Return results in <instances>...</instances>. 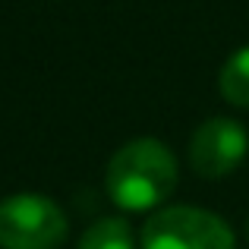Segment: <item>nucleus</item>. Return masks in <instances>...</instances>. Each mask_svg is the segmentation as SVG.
Masks as SVG:
<instances>
[{"mask_svg": "<svg viewBox=\"0 0 249 249\" xmlns=\"http://www.w3.org/2000/svg\"><path fill=\"white\" fill-rule=\"evenodd\" d=\"M218 85H221L224 101L237 104V107H249V44L240 48V51H233L224 60Z\"/></svg>", "mask_w": 249, "mask_h": 249, "instance_id": "5", "label": "nucleus"}, {"mask_svg": "<svg viewBox=\"0 0 249 249\" xmlns=\"http://www.w3.org/2000/svg\"><path fill=\"white\" fill-rule=\"evenodd\" d=\"M104 189L123 212H152L177 189V158L158 139H133L117 148L104 170Z\"/></svg>", "mask_w": 249, "mask_h": 249, "instance_id": "1", "label": "nucleus"}, {"mask_svg": "<svg viewBox=\"0 0 249 249\" xmlns=\"http://www.w3.org/2000/svg\"><path fill=\"white\" fill-rule=\"evenodd\" d=\"M142 249H237L224 218L193 205L158 208L142 227Z\"/></svg>", "mask_w": 249, "mask_h": 249, "instance_id": "2", "label": "nucleus"}, {"mask_svg": "<svg viewBox=\"0 0 249 249\" xmlns=\"http://www.w3.org/2000/svg\"><path fill=\"white\" fill-rule=\"evenodd\" d=\"M246 237H249V224H246Z\"/></svg>", "mask_w": 249, "mask_h": 249, "instance_id": "7", "label": "nucleus"}, {"mask_svg": "<svg viewBox=\"0 0 249 249\" xmlns=\"http://www.w3.org/2000/svg\"><path fill=\"white\" fill-rule=\"evenodd\" d=\"M67 214L48 196L19 193L0 202V246L3 249H57L67 240Z\"/></svg>", "mask_w": 249, "mask_h": 249, "instance_id": "3", "label": "nucleus"}, {"mask_svg": "<svg viewBox=\"0 0 249 249\" xmlns=\"http://www.w3.org/2000/svg\"><path fill=\"white\" fill-rule=\"evenodd\" d=\"M79 249H136V240L123 218H101L82 233Z\"/></svg>", "mask_w": 249, "mask_h": 249, "instance_id": "6", "label": "nucleus"}, {"mask_svg": "<svg viewBox=\"0 0 249 249\" xmlns=\"http://www.w3.org/2000/svg\"><path fill=\"white\" fill-rule=\"evenodd\" d=\"M249 152V133L243 123L231 117H212L193 133L189 142V164L205 180H221L243 164Z\"/></svg>", "mask_w": 249, "mask_h": 249, "instance_id": "4", "label": "nucleus"}]
</instances>
